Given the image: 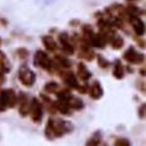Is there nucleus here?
<instances>
[{
	"label": "nucleus",
	"mask_w": 146,
	"mask_h": 146,
	"mask_svg": "<svg viewBox=\"0 0 146 146\" xmlns=\"http://www.w3.org/2000/svg\"><path fill=\"white\" fill-rule=\"evenodd\" d=\"M20 79L25 86H31L32 83L35 82V74H34V72L30 71V69L23 68L20 71Z\"/></svg>",
	"instance_id": "f257e3e1"
},
{
	"label": "nucleus",
	"mask_w": 146,
	"mask_h": 146,
	"mask_svg": "<svg viewBox=\"0 0 146 146\" xmlns=\"http://www.w3.org/2000/svg\"><path fill=\"white\" fill-rule=\"evenodd\" d=\"M36 62L37 64H40L41 67H45V68H50V60L48 57L46 56L45 52H37L36 53Z\"/></svg>",
	"instance_id": "f03ea898"
},
{
	"label": "nucleus",
	"mask_w": 146,
	"mask_h": 146,
	"mask_svg": "<svg viewBox=\"0 0 146 146\" xmlns=\"http://www.w3.org/2000/svg\"><path fill=\"white\" fill-rule=\"evenodd\" d=\"M31 113H32V118H34L35 121H38V120L41 119V107H40L38 102L36 100V99L32 102Z\"/></svg>",
	"instance_id": "7ed1b4c3"
},
{
	"label": "nucleus",
	"mask_w": 146,
	"mask_h": 146,
	"mask_svg": "<svg viewBox=\"0 0 146 146\" xmlns=\"http://www.w3.org/2000/svg\"><path fill=\"white\" fill-rule=\"evenodd\" d=\"M124 56H125L126 60L130 61V62H140V61L137 60V58H139V54L135 52V50L133 48V47H130V48L125 52V54H124Z\"/></svg>",
	"instance_id": "20e7f679"
},
{
	"label": "nucleus",
	"mask_w": 146,
	"mask_h": 146,
	"mask_svg": "<svg viewBox=\"0 0 146 146\" xmlns=\"http://www.w3.org/2000/svg\"><path fill=\"white\" fill-rule=\"evenodd\" d=\"M133 26H134L135 31H136L139 35H142V34H144L145 26H144V23H142L140 19H134V20H133Z\"/></svg>",
	"instance_id": "39448f33"
},
{
	"label": "nucleus",
	"mask_w": 146,
	"mask_h": 146,
	"mask_svg": "<svg viewBox=\"0 0 146 146\" xmlns=\"http://www.w3.org/2000/svg\"><path fill=\"white\" fill-rule=\"evenodd\" d=\"M102 88L99 86V83H94L93 87L90 88V96H92L93 98H99L102 96Z\"/></svg>",
	"instance_id": "423d86ee"
},
{
	"label": "nucleus",
	"mask_w": 146,
	"mask_h": 146,
	"mask_svg": "<svg viewBox=\"0 0 146 146\" xmlns=\"http://www.w3.org/2000/svg\"><path fill=\"white\" fill-rule=\"evenodd\" d=\"M43 43H45V46H46V48H48L51 51H54L57 48V46H56V43H54V41L52 38H50V37H43Z\"/></svg>",
	"instance_id": "0eeeda50"
},
{
	"label": "nucleus",
	"mask_w": 146,
	"mask_h": 146,
	"mask_svg": "<svg viewBox=\"0 0 146 146\" xmlns=\"http://www.w3.org/2000/svg\"><path fill=\"white\" fill-rule=\"evenodd\" d=\"M79 77H81L82 79H84V81H86V79L87 78H89V76H90V73L88 72V71H87V68L84 67V66H83V64H79Z\"/></svg>",
	"instance_id": "6e6552de"
},
{
	"label": "nucleus",
	"mask_w": 146,
	"mask_h": 146,
	"mask_svg": "<svg viewBox=\"0 0 146 146\" xmlns=\"http://www.w3.org/2000/svg\"><path fill=\"white\" fill-rule=\"evenodd\" d=\"M123 38L121 37H115L114 40H111V45L113 47H115V48H119V47L123 46Z\"/></svg>",
	"instance_id": "1a4fd4ad"
},
{
	"label": "nucleus",
	"mask_w": 146,
	"mask_h": 146,
	"mask_svg": "<svg viewBox=\"0 0 146 146\" xmlns=\"http://www.w3.org/2000/svg\"><path fill=\"white\" fill-rule=\"evenodd\" d=\"M114 76H115V77H119V78L123 77V68H121V66H120V63H116Z\"/></svg>",
	"instance_id": "9d476101"
},
{
	"label": "nucleus",
	"mask_w": 146,
	"mask_h": 146,
	"mask_svg": "<svg viewBox=\"0 0 146 146\" xmlns=\"http://www.w3.org/2000/svg\"><path fill=\"white\" fill-rule=\"evenodd\" d=\"M58 89V84L57 83H50V84L46 86V90L47 92H56Z\"/></svg>",
	"instance_id": "9b49d317"
},
{
	"label": "nucleus",
	"mask_w": 146,
	"mask_h": 146,
	"mask_svg": "<svg viewBox=\"0 0 146 146\" xmlns=\"http://www.w3.org/2000/svg\"><path fill=\"white\" fill-rule=\"evenodd\" d=\"M93 43L96 46H100L102 47V46H104V40L100 36H96V37L93 38Z\"/></svg>",
	"instance_id": "f8f14e48"
},
{
	"label": "nucleus",
	"mask_w": 146,
	"mask_h": 146,
	"mask_svg": "<svg viewBox=\"0 0 146 146\" xmlns=\"http://www.w3.org/2000/svg\"><path fill=\"white\" fill-rule=\"evenodd\" d=\"M115 145L116 146H129L130 144H129V141L127 140H125V139H119V140L116 141Z\"/></svg>",
	"instance_id": "ddd939ff"
}]
</instances>
